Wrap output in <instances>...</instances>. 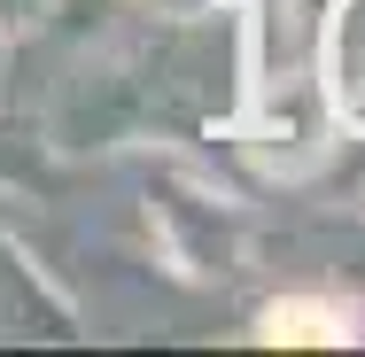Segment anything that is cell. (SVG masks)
Here are the masks:
<instances>
[{"mask_svg":"<svg viewBox=\"0 0 365 357\" xmlns=\"http://www.w3.org/2000/svg\"><path fill=\"white\" fill-rule=\"evenodd\" d=\"M319 93L327 109L365 133V0H334L327 8V31H319Z\"/></svg>","mask_w":365,"mask_h":357,"instance_id":"obj_1","label":"cell"},{"mask_svg":"<svg viewBox=\"0 0 365 357\" xmlns=\"http://www.w3.org/2000/svg\"><path fill=\"white\" fill-rule=\"evenodd\" d=\"M264 342H342V311H327V303H272L264 311Z\"/></svg>","mask_w":365,"mask_h":357,"instance_id":"obj_2","label":"cell"}]
</instances>
